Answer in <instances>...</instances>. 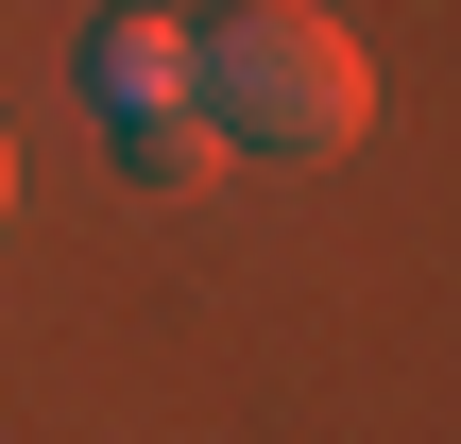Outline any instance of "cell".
<instances>
[{"mask_svg": "<svg viewBox=\"0 0 461 444\" xmlns=\"http://www.w3.org/2000/svg\"><path fill=\"white\" fill-rule=\"evenodd\" d=\"M188 103H205V137H222V154L308 171V154L376 137V51H359L342 17H308V0H240V17H205V34H188Z\"/></svg>", "mask_w": 461, "mask_h": 444, "instance_id": "1", "label": "cell"}, {"mask_svg": "<svg viewBox=\"0 0 461 444\" xmlns=\"http://www.w3.org/2000/svg\"><path fill=\"white\" fill-rule=\"evenodd\" d=\"M86 86L137 120V103H188V17H154V0H120L103 34H86Z\"/></svg>", "mask_w": 461, "mask_h": 444, "instance_id": "2", "label": "cell"}, {"mask_svg": "<svg viewBox=\"0 0 461 444\" xmlns=\"http://www.w3.org/2000/svg\"><path fill=\"white\" fill-rule=\"evenodd\" d=\"M120 171H137V188H205V171H222L205 103H137V120H120Z\"/></svg>", "mask_w": 461, "mask_h": 444, "instance_id": "3", "label": "cell"}, {"mask_svg": "<svg viewBox=\"0 0 461 444\" xmlns=\"http://www.w3.org/2000/svg\"><path fill=\"white\" fill-rule=\"evenodd\" d=\"M0 205H17V154H0Z\"/></svg>", "mask_w": 461, "mask_h": 444, "instance_id": "4", "label": "cell"}]
</instances>
